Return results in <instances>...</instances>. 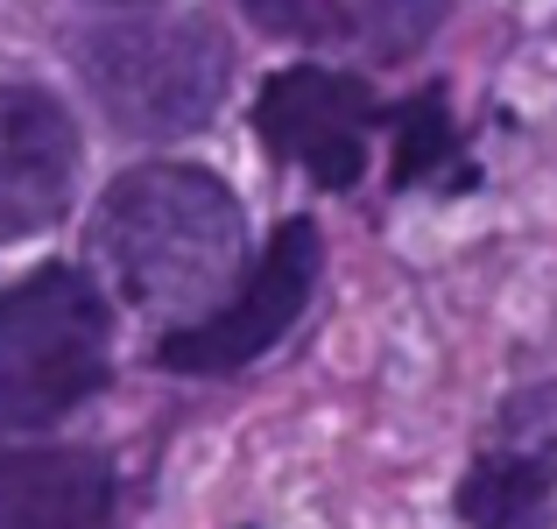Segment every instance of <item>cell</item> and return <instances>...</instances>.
Here are the masks:
<instances>
[{
  "label": "cell",
  "mask_w": 557,
  "mask_h": 529,
  "mask_svg": "<svg viewBox=\"0 0 557 529\" xmlns=\"http://www.w3.org/2000/svg\"><path fill=\"white\" fill-rule=\"evenodd\" d=\"M92 247L107 261L113 290L149 318L219 311V297L240 275V205L219 176L156 163L107 190Z\"/></svg>",
  "instance_id": "1"
},
{
  "label": "cell",
  "mask_w": 557,
  "mask_h": 529,
  "mask_svg": "<svg viewBox=\"0 0 557 529\" xmlns=\"http://www.w3.org/2000/svg\"><path fill=\"white\" fill-rule=\"evenodd\" d=\"M107 381V304L71 269L0 290V417L50 423Z\"/></svg>",
  "instance_id": "2"
},
{
  "label": "cell",
  "mask_w": 557,
  "mask_h": 529,
  "mask_svg": "<svg viewBox=\"0 0 557 529\" xmlns=\"http://www.w3.org/2000/svg\"><path fill=\"white\" fill-rule=\"evenodd\" d=\"M78 71L127 135H190L226 99V42L212 22H107L85 36Z\"/></svg>",
  "instance_id": "3"
},
{
  "label": "cell",
  "mask_w": 557,
  "mask_h": 529,
  "mask_svg": "<svg viewBox=\"0 0 557 529\" xmlns=\"http://www.w3.org/2000/svg\"><path fill=\"white\" fill-rule=\"evenodd\" d=\"M318 261H325V247H318L311 219L275 226L261 269L247 275L212 318H198V325H184V332L163 340V367H184V374H226V367L261 360V353L304 318V304H311V290H318Z\"/></svg>",
  "instance_id": "4"
},
{
  "label": "cell",
  "mask_w": 557,
  "mask_h": 529,
  "mask_svg": "<svg viewBox=\"0 0 557 529\" xmlns=\"http://www.w3.org/2000/svg\"><path fill=\"white\" fill-rule=\"evenodd\" d=\"M261 135H269L275 156L304 163L325 190H346L360 170H368V135H374V99L360 78L325 64H297L283 78L261 85V107H255Z\"/></svg>",
  "instance_id": "5"
},
{
  "label": "cell",
  "mask_w": 557,
  "mask_h": 529,
  "mask_svg": "<svg viewBox=\"0 0 557 529\" xmlns=\"http://www.w3.org/2000/svg\"><path fill=\"white\" fill-rule=\"evenodd\" d=\"M78 135L50 93L0 85V241H28L71 205Z\"/></svg>",
  "instance_id": "6"
},
{
  "label": "cell",
  "mask_w": 557,
  "mask_h": 529,
  "mask_svg": "<svg viewBox=\"0 0 557 529\" xmlns=\"http://www.w3.org/2000/svg\"><path fill=\"white\" fill-rule=\"evenodd\" d=\"M113 508V466L99 452H0V529H99Z\"/></svg>",
  "instance_id": "7"
},
{
  "label": "cell",
  "mask_w": 557,
  "mask_h": 529,
  "mask_svg": "<svg viewBox=\"0 0 557 529\" xmlns=\"http://www.w3.org/2000/svg\"><path fill=\"white\" fill-rule=\"evenodd\" d=\"M269 36L311 42V50H354V57H403L437 28L445 0H247Z\"/></svg>",
  "instance_id": "8"
},
{
  "label": "cell",
  "mask_w": 557,
  "mask_h": 529,
  "mask_svg": "<svg viewBox=\"0 0 557 529\" xmlns=\"http://www.w3.org/2000/svg\"><path fill=\"white\" fill-rule=\"evenodd\" d=\"M395 184L417 190V184H437V190H459L473 184L459 142H451V121H445V93H417L395 121Z\"/></svg>",
  "instance_id": "9"
},
{
  "label": "cell",
  "mask_w": 557,
  "mask_h": 529,
  "mask_svg": "<svg viewBox=\"0 0 557 529\" xmlns=\"http://www.w3.org/2000/svg\"><path fill=\"white\" fill-rule=\"evenodd\" d=\"M550 494H557L550 480L516 473V466H502V459L480 452L473 473L459 480V516L473 529H544L550 522Z\"/></svg>",
  "instance_id": "10"
},
{
  "label": "cell",
  "mask_w": 557,
  "mask_h": 529,
  "mask_svg": "<svg viewBox=\"0 0 557 529\" xmlns=\"http://www.w3.org/2000/svg\"><path fill=\"white\" fill-rule=\"evenodd\" d=\"M487 459H502V466H516V473H536V480H550L557 488V381L550 389H522L516 403L494 417V438L487 445Z\"/></svg>",
  "instance_id": "11"
}]
</instances>
